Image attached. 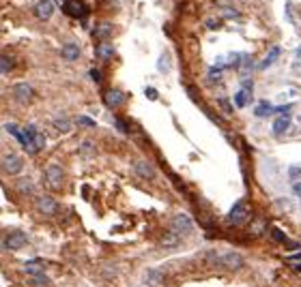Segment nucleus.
I'll list each match as a JSON object with an SVG mask.
<instances>
[{
	"mask_svg": "<svg viewBox=\"0 0 301 287\" xmlns=\"http://www.w3.org/2000/svg\"><path fill=\"white\" fill-rule=\"evenodd\" d=\"M278 56H280V47H273V50L267 54V58H265V60H262L260 64H258V69H262V71H265V69L269 67V64H273V62L278 60Z\"/></svg>",
	"mask_w": 301,
	"mask_h": 287,
	"instance_id": "21",
	"label": "nucleus"
},
{
	"mask_svg": "<svg viewBox=\"0 0 301 287\" xmlns=\"http://www.w3.org/2000/svg\"><path fill=\"white\" fill-rule=\"evenodd\" d=\"M271 234H273V238H276L278 242H286V234H284L282 230H278V227H271Z\"/></svg>",
	"mask_w": 301,
	"mask_h": 287,
	"instance_id": "29",
	"label": "nucleus"
},
{
	"mask_svg": "<svg viewBox=\"0 0 301 287\" xmlns=\"http://www.w3.org/2000/svg\"><path fill=\"white\" fill-rule=\"evenodd\" d=\"M273 112H276V107H271L269 103H260V105L254 110L256 116H269V114H273Z\"/></svg>",
	"mask_w": 301,
	"mask_h": 287,
	"instance_id": "26",
	"label": "nucleus"
},
{
	"mask_svg": "<svg viewBox=\"0 0 301 287\" xmlns=\"http://www.w3.org/2000/svg\"><path fill=\"white\" fill-rule=\"evenodd\" d=\"M133 170H136V174H138V176L147 178V180H150V178H155V167L150 165V163H147V161H142V159L133 163Z\"/></svg>",
	"mask_w": 301,
	"mask_h": 287,
	"instance_id": "11",
	"label": "nucleus"
},
{
	"mask_svg": "<svg viewBox=\"0 0 301 287\" xmlns=\"http://www.w3.org/2000/svg\"><path fill=\"white\" fill-rule=\"evenodd\" d=\"M22 167H24V161H22L18 154L7 153L2 156V172H4V174L15 176V174H20V172H22Z\"/></svg>",
	"mask_w": 301,
	"mask_h": 287,
	"instance_id": "6",
	"label": "nucleus"
},
{
	"mask_svg": "<svg viewBox=\"0 0 301 287\" xmlns=\"http://www.w3.org/2000/svg\"><path fill=\"white\" fill-rule=\"evenodd\" d=\"M61 56L64 60H78L80 58V47L75 43H64L63 50H61Z\"/></svg>",
	"mask_w": 301,
	"mask_h": 287,
	"instance_id": "14",
	"label": "nucleus"
},
{
	"mask_svg": "<svg viewBox=\"0 0 301 287\" xmlns=\"http://www.w3.org/2000/svg\"><path fill=\"white\" fill-rule=\"evenodd\" d=\"M4 129H7V131L13 135L15 139H18V142L22 144V148H24L26 153H30V154H37V153H39V148L35 146V142H32V137H30V133L26 131V129H18L13 122H7V124H4Z\"/></svg>",
	"mask_w": 301,
	"mask_h": 287,
	"instance_id": "2",
	"label": "nucleus"
},
{
	"mask_svg": "<svg viewBox=\"0 0 301 287\" xmlns=\"http://www.w3.org/2000/svg\"><path fill=\"white\" fill-rule=\"evenodd\" d=\"M288 176H290V178H299V176H301V165H293V167H290V170H288Z\"/></svg>",
	"mask_w": 301,
	"mask_h": 287,
	"instance_id": "31",
	"label": "nucleus"
},
{
	"mask_svg": "<svg viewBox=\"0 0 301 287\" xmlns=\"http://www.w3.org/2000/svg\"><path fill=\"white\" fill-rule=\"evenodd\" d=\"M26 242H28V236L24 231H11V234L4 236L2 249L4 251H20L22 247H26Z\"/></svg>",
	"mask_w": 301,
	"mask_h": 287,
	"instance_id": "4",
	"label": "nucleus"
},
{
	"mask_svg": "<svg viewBox=\"0 0 301 287\" xmlns=\"http://www.w3.org/2000/svg\"><path fill=\"white\" fill-rule=\"evenodd\" d=\"M250 99H252V90L250 88H243V90H239V93L235 95V105L236 107H245Z\"/></svg>",
	"mask_w": 301,
	"mask_h": 287,
	"instance_id": "19",
	"label": "nucleus"
},
{
	"mask_svg": "<svg viewBox=\"0 0 301 287\" xmlns=\"http://www.w3.org/2000/svg\"><path fill=\"white\" fill-rule=\"evenodd\" d=\"M52 13H54V4H52V0H39V2L35 4V15H37V18H39L41 21L50 19V18H52Z\"/></svg>",
	"mask_w": 301,
	"mask_h": 287,
	"instance_id": "10",
	"label": "nucleus"
},
{
	"mask_svg": "<svg viewBox=\"0 0 301 287\" xmlns=\"http://www.w3.org/2000/svg\"><path fill=\"white\" fill-rule=\"evenodd\" d=\"M24 270L30 274H43V270H45V262H41V259H35V262H26L24 264Z\"/></svg>",
	"mask_w": 301,
	"mask_h": 287,
	"instance_id": "17",
	"label": "nucleus"
},
{
	"mask_svg": "<svg viewBox=\"0 0 301 287\" xmlns=\"http://www.w3.org/2000/svg\"><path fill=\"white\" fill-rule=\"evenodd\" d=\"M26 131L30 133L32 142H35V146H37V148H39V150L43 148V146H45V135H43V133L39 131V129L35 127V124H28V127H26Z\"/></svg>",
	"mask_w": 301,
	"mask_h": 287,
	"instance_id": "15",
	"label": "nucleus"
},
{
	"mask_svg": "<svg viewBox=\"0 0 301 287\" xmlns=\"http://www.w3.org/2000/svg\"><path fill=\"white\" fill-rule=\"evenodd\" d=\"M286 259H288V262H301V251H297L295 255H288Z\"/></svg>",
	"mask_w": 301,
	"mask_h": 287,
	"instance_id": "33",
	"label": "nucleus"
},
{
	"mask_svg": "<svg viewBox=\"0 0 301 287\" xmlns=\"http://www.w3.org/2000/svg\"><path fill=\"white\" fill-rule=\"evenodd\" d=\"M90 77H93L95 82H101V73L97 71V69H93V71H90Z\"/></svg>",
	"mask_w": 301,
	"mask_h": 287,
	"instance_id": "34",
	"label": "nucleus"
},
{
	"mask_svg": "<svg viewBox=\"0 0 301 287\" xmlns=\"http://www.w3.org/2000/svg\"><path fill=\"white\" fill-rule=\"evenodd\" d=\"M64 2H67V4H64V11H67L71 18H80V15L86 13L82 0H64Z\"/></svg>",
	"mask_w": 301,
	"mask_h": 287,
	"instance_id": "12",
	"label": "nucleus"
},
{
	"mask_svg": "<svg viewBox=\"0 0 301 287\" xmlns=\"http://www.w3.org/2000/svg\"><path fill=\"white\" fill-rule=\"evenodd\" d=\"M78 124H82V127H95V120H90L88 116H80L78 118Z\"/></svg>",
	"mask_w": 301,
	"mask_h": 287,
	"instance_id": "30",
	"label": "nucleus"
},
{
	"mask_svg": "<svg viewBox=\"0 0 301 287\" xmlns=\"http://www.w3.org/2000/svg\"><path fill=\"white\" fill-rule=\"evenodd\" d=\"M181 238L183 236H179L176 231H168V234H164V238H161V245L164 247H168V249H174V247H179L181 245Z\"/></svg>",
	"mask_w": 301,
	"mask_h": 287,
	"instance_id": "16",
	"label": "nucleus"
},
{
	"mask_svg": "<svg viewBox=\"0 0 301 287\" xmlns=\"http://www.w3.org/2000/svg\"><path fill=\"white\" fill-rule=\"evenodd\" d=\"M116 124H118V129H121L123 133H127V127H125V124H123V120H116Z\"/></svg>",
	"mask_w": 301,
	"mask_h": 287,
	"instance_id": "36",
	"label": "nucleus"
},
{
	"mask_svg": "<svg viewBox=\"0 0 301 287\" xmlns=\"http://www.w3.org/2000/svg\"><path fill=\"white\" fill-rule=\"evenodd\" d=\"M54 127H56V131L67 133L69 129H71V122H69L67 118H56V120H54Z\"/></svg>",
	"mask_w": 301,
	"mask_h": 287,
	"instance_id": "27",
	"label": "nucleus"
},
{
	"mask_svg": "<svg viewBox=\"0 0 301 287\" xmlns=\"http://www.w3.org/2000/svg\"><path fill=\"white\" fill-rule=\"evenodd\" d=\"M30 285H35V287H47V285H50V279L45 277V272H43V274H32V277H30Z\"/></svg>",
	"mask_w": 301,
	"mask_h": 287,
	"instance_id": "23",
	"label": "nucleus"
},
{
	"mask_svg": "<svg viewBox=\"0 0 301 287\" xmlns=\"http://www.w3.org/2000/svg\"><path fill=\"white\" fill-rule=\"evenodd\" d=\"M18 189H20L22 193H28V195H30L32 191H35V187H32V182H30V180H20Z\"/></svg>",
	"mask_w": 301,
	"mask_h": 287,
	"instance_id": "28",
	"label": "nucleus"
},
{
	"mask_svg": "<svg viewBox=\"0 0 301 287\" xmlns=\"http://www.w3.org/2000/svg\"><path fill=\"white\" fill-rule=\"evenodd\" d=\"M110 35H112V26L108 24V21H104V24H99L95 28V37H97V39H101V41H106Z\"/></svg>",
	"mask_w": 301,
	"mask_h": 287,
	"instance_id": "20",
	"label": "nucleus"
},
{
	"mask_svg": "<svg viewBox=\"0 0 301 287\" xmlns=\"http://www.w3.org/2000/svg\"><path fill=\"white\" fill-rule=\"evenodd\" d=\"M112 54H114V50H112V47L108 45V43H101V45L97 47V56H99L101 60H108V58H110Z\"/></svg>",
	"mask_w": 301,
	"mask_h": 287,
	"instance_id": "24",
	"label": "nucleus"
},
{
	"mask_svg": "<svg viewBox=\"0 0 301 287\" xmlns=\"http://www.w3.org/2000/svg\"><path fill=\"white\" fill-rule=\"evenodd\" d=\"M11 93H13V96L20 103H28L32 99V86L26 84V82H20V84L13 86V90H11Z\"/></svg>",
	"mask_w": 301,
	"mask_h": 287,
	"instance_id": "9",
	"label": "nucleus"
},
{
	"mask_svg": "<svg viewBox=\"0 0 301 287\" xmlns=\"http://www.w3.org/2000/svg\"><path fill=\"white\" fill-rule=\"evenodd\" d=\"M209 262L224 270H230V272H236V270H241L245 266L243 255L236 251H228V253H222V255L219 253H209Z\"/></svg>",
	"mask_w": 301,
	"mask_h": 287,
	"instance_id": "1",
	"label": "nucleus"
},
{
	"mask_svg": "<svg viewBox=\"0 0 301 287\" xmlns=\"http://www.w3.org/2000/svg\"><path fill=\"white\" fill-rule=\"evenodd\" d=\"M293 191H295V193H297V195H301V182H295Z\"/></svg>",
	"mask_w": 301,
	"mask_h": 287,
	"instance_id": "35",
	"label": "nucleus"
},
{
	"mask_svg": "<svg viewBox=\"0 0 301 287\" xmlns=\"http://www.w3.org/2000/svg\"><path fill=\"white\" fill-rule=\"evenodd\" d=\"M250 206H247L245 202H236L233 208H230L228 216H226V221H228L230 225H243L250 221Z\"/></svg>",
	"mask_w": 301,
	"mask_h": 287,
	"instance_id": "3",
	"label": "nucleus"
},
{
	"mask_svg": "<svg viewBox=\"0 0 301 287\" xmlns=\"http://www.w3.org/2000/svg\"><path fill=\"white\" fill-rule=\"evenodd\" d=\"M11 69H13V60H11L7 54H2V58H0V71H2V75H7Z\"/></svg>",
	"mask_w": 301,
	"mask_h": 287,
	"instance_id": "25",
	"label": "nucleus"
},
{
	"mask_svg": "<svg viewBox=\"0 0 301 287\" xmlns=\"http://www.w3.org/2000/svg\"><path fill=\"white\" fill-rule=\"evenodd\" d=\"M161 279H164V274H161L159 270H147V274H144V281H147L149 285H159Z\"/></svg>",
	"mask_w": 301,
	"mask_h": 287,
	"instance_id": "22",
	"label": "nucleus"
},
{
	"mask_svg": "<svg viewBox=\"0 0 301 287\" xmlns=\"http://www.w3.org/2000/svg\"><path fill=\"white\" fill-rule=\"evenodd\" d=\"M144 95H147L149 96V99H157V90H155V88H147V90H144Z\"/></svg>",
	"mask_w": 301,
	"mask_h": 287,
	"instance_id": "32",
	"label": "nucleus"
},
{
	"mask_svg": "<svg viewBox=\"0 0 301 287\" xmlns=\"http://www.w3.org/2000/svg\"><path fill=\"white\" fill-rule=\"evenodd\" d=\"M104 99H106L108 107H118V105H123V101H125V95H123L121 90H108Z\"/></svg>",
	"mask_w": 301,
	"mask_h": 287,
	"instance_id": "13",
	"label": "nucleus"
},
{
	"mask_svg": "<svg viewBox=\"0 0 301 287\" xmlns=\"http://www.w3.org/2000/svg\"><path fill=\"white\" fill-rule=\"evenodd\" d=\"M170 230H172V231H176L179 236H187V234H192V230H194V221H192V216H190V214H176L174 219H172Z\"/></svg>",
	"mask_w": 301,
	"mask_h": 287,
	"instance_id": "5",
	"label": "nucleus"
},
{
	"mask_svg": "<svg viewBox=\"0 0 301 287\" xmlns=\"http://www.w3.org/2000/svg\"><path fill=\"white\" fill-rule=\"evenodd\" d=\"M37 210H39L41 214H56V210H58V204H56V199L50 197V195H41V197H37Z\"/></svg>",
	"mask_w": 301,
	"mask_h": 287,
	"instance_id": "7",
	"label": "nucleus"
},
{
	"mask_svg": "<svg viewBox=\"0 0 301 287\" xmlns=\"http://www.w3.org/2000/svg\"><path fill=\"white\" fill-rule=\"evenodd\" d=\"M45 182L52 189H61L63 187V167H58V165L45 167Z\"/></svg>",
	"mask_w": 301,
	"mask_h": 287,
	"instance_id": "8",
	"label": "nucleus"
},
{
	"mask_svg": "<svg viewBox=\"0 0 301 287\" xmlns=\"http://www.w3.org/2000/svg\"><path fill=\"white\" fill-rule=\"evenodd\" d=\"M288 127H290V118H288V116H280L278 120L273 122V133H276V135H282V133L288 131Z\"/></svg>",
	"mask_w": 301,
	"mask_h": 287,
	"instance_id": "18",
	"label": "nucleus"
}]
</instances>
